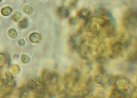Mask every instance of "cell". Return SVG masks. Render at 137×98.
<instances>
[{
	"label": "cell",
	"mask_w": 137,
	"mask_h": 98,
	"mask_svg": "<svg viewBox=\"0 0 137 98\" xmlns=\"http://www.w3.org/2000/svg\"><path fill=\"white\" fill-rule=\"evenodd\" d=\"M12 12V9L9 7H6L4 8L1 10V13L2 15L5 16H7L10 15Z\"/></svg>",
	"instance_id": "obj_7"
},
{
	"label": "cell",
	"mask_w": 137,
	"mask_h": 98,
	"mask_svg": "<svg viewBox=\"0 0 137 98\" xmlns=\"http://www.w3.org/2000/svg\"><path fill=\"white\" fill-rule=\"evenodd\" d=\"M29 39L30 41L33 43H39L41 39V36L38 33L34 32L30 35Z\"/></svg>",
	"instance_id": "obj_5"
},
{
	"label": "cell",
	"mask_w": 137,
	"mask_h": 98,
	"mask_svg": "<svg viewBox=\"0 0 137 98\" xmlns=\"http://www.w3.org/2000/svg\"><path fill=\"white\" fill-rule=\"evenodd\" d=\"M5 80L7 81H11L13 80V77L11 74L9 72H6L5 73Z\"/></svg>",
	"instance_id": "obj_14"
},
{
	"label": "cell",
	"mask_w": 137,
	"mask_h": 98,
	"mask_svg": "<svg viewBox=\"0 0 137 98\" xmlns=\"http://www.w3.org/2000/svg\"><path fill=\"white\" fill-rule=\"evenodd\" d=\"M41 84H39L37 82L34 80H31L27 83V88L31 91H36V90L41 88Z\"/></svg>",
	"instance_id": "obj_4"
},
{
	"label": "cell",
	"mask_w": 137,
	"mask_h": 98,
	"mask_svg": "<svg viewBox=\"0 0 137 98\" xmlns=\"http://www.w3.org/2000/svg\"><path fill=\"white\" fill-rule=\"evenodd\" d=\"M28 25V23L27 19L26 18H25L20 22L18 24V26L20 28L23 29V28H25L27 27Z\"/></svg>",
	"instance_id": "obj_8"
},
{
	"label": "cell",
	"mask_w": 137,
	"mask_h": 98,
	"mask_svg": "<svg viewBox=\"0 0 137 98\" xmlns=\"http://www.w3.org/2000/svg\"><path fill=\"white\" fill-rule=\"evenodd\" d=\"M124 47L123 44L121 42H118L115 43L113 46V54L116 55H119L123 51Z\"/></svg>",
	"instance_id": "obj_2"
},
{
	"label": "cell",
	"mask_w": 137,
	"mask_h": 98,
	"mask_svg": "<svg viewBox=\"0 0 137 98\" xmlns=\"http://www.w3.org/2000/svg\"><path fill=\"white\" fill-rule=\"evenodd\" d=\"M6 61V56L4 54H0V65H3Z\"/></svg>",
	"instance_id": "obj_15"
},
{
	"label": "cell",
	"mask_w": 137,
	"mask_h": 98,
	"mask_svg": "<svg viewBox=\"0 0 137 98\" xmlns=\"http://www.w3.org/2000/svg\"><path fill=\"white\" fill-rule=\"evenodd\" d=\"M136 14L132 13L129 14L125 19V25L128 28L134 27L135 24L136 25Z\"/></svg>",
	"instance_id": "obj_1"
},
{
	"label": "cell",
	"mask_w": 137,
	"mask_h": 98,
	"mask_svg": "<svg viewBox=\"0 0 137 98\" xmlns=\"http://www.w3.org/2000/svg\"><path fill=\"white\" fill-rule=\"evenodd\" d=\"M57 13L58 15L62 18L67 17L70 14V12L68 9L67 8L64 7H59L58 9Z\"/></svg>",
	"instance_id": "obj_3"
},
{
	"label": "cell",
	"mask_w": 137,
	"mask_h": 98,
	"mask_svg": "<svg viewBox=\"0 0 137 98\" xmlns=\"http://www.w3.org/2000/svg\"><path fill=\"white\" fill-rule=\"evenodd\" d=\"M11 70L13 74H17L19 72V67L17 65H13L11 67Z\"/></svg>",
	"instance_id": "obj_11"
},
{
	"label": "cell",
	"mask_w": 137,
	"mask_h": 98,
	"mask_svg": "<svg viewBox=\"0 0 137 98\" xmlns=\"http://www.w3.org/2000/svg\"><path fill=\"white\" fill-rule=\"evenodd\" d=\"M18 44H19V45L21 46H23L25 45V41L23 39H21L20 40H19Z\"/></svg>",
	"instance_id": "obj_16"
},
{
	"label": "cell",
	"mask_w": 137,
	"mask_h": 98,
	"mask_svg": "<svg viewBox=\"0 0 137 98\" xmlns=\"http://www.w3.org/2000/svg\"><path fill=\"white\" fill-rule=\"evenodd\" d=\"M90 14L89 10L86 9H83L78 12V15L79 17L83 19H86L88 17Z\"/></svg>",
	"instance_id": "obj_6"
},
{
	"label": "cell",
	"mask_w": 137,
	"mask_h": 98,
	"mask_svg": "<svg viewBox=\"0 0 137 98\" xmlns=\"http://www.w3.org/2000/svg\"><path fill=\"white\" fill-rule=\"evenodd\" d=\"M70 23H72V24H74V23H75V20H74V19H73V18H72V19H71L70 20Z\"/></svg>",
	"instance_id": "obj_17"
},
{
	"label": "cell",
	"mask_w": 137,
	"mask_h": 98,
	"mask_svg": "<svg viewBox=\"0 0 137 98\" xmlns=\"http://www.w3.org/2000/svg\"><path fill=\"white\" fill-rule=\"evenodd\" d=\"M21 17V14L19 13H16L12 16V19L15 22H17L19 20Z\"/></svg>",
	"instance_id": "obj_13"
},
{
	"label": "cell",
	"mask_w": 137,
	"mask_h": 98,
	"mask_svg": "<svg viewBox=\"0 0 137 98\" xmlns=\"http://www.w3.org/2000/svg\"><path fill=\"white\" fill-rule=\"evenodd\" d=\"M8 34L9 37L11 38H15L17 35V33L15 29L11 28L9 30L8 32Z\"/></svg>",
	"instance_id": "obj_9"
},
{
	"label": "cell",
	"mask_w": 137,
	"mask_h": 98,
	"mask_svg": "<svg viewBox=\"0 0 137 98\" xmlns=\"http://www.w3.org/2000/svg\"><path fill=\"white\" fill-rule=\"evenodd\" d=\"M21 60L23 63H27L30 62V58L27 55H23L21 57Z\"/></svg>",
	"instance_id": "obj_12"
},
{
	"label": "cell",
	"mask_w": 137,
	"mask_h": 98,
	"mask_svg": "<svg viewBox=\"0 0 137 98\" xmlns=\"http://www.w3.org/2000/svg\"><path fill=\"white\" fill-rule=\"evenodd\" d=\"M23 11L24 13L29 15V14H32V13L33 12V9L30 6H26L23 8Z\"/></svg>",
	"instance_id": "obj_10"
},
{
	"label": "cell",
	"mask_w": 137,
	"mask_h": 98,
	"mask_svg": "<svg viewBox=\"0 0 137 98\" xmlns=\"http://www.w3.org/2000/svg\"><path fill=\"white\" fill-rule=\"evenodd\" d=\"M2 0H0V1H2Z\"/></svg>",
	"instance_id": "obj_18"
}]
</instances>
